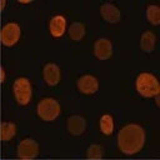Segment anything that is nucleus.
<instances>
[{"instance_id":"obj_1","label":"nucleus","mask_w":160,"mask_h":160,"mask_svg":"<svg viewBox=\"0 0 160 160\" xmlns=\"http://www.w3.org/2000/svg\"><path fill=\"white\" fill-rule=\"evenodd\" d=\"M145 144V131L138 124L125 125L118 134V146L125 155L139 152Z\"/></svg>"},{"instance_id":"obj_2","label":"nucleus","mask_w":160,"mask_h":160,"mask_svg":"<svg viewBox=\"0 0 160 160\" xmlns=\"http://www.w3.org/2000/svg\"><path fill=\"white\" fill-rule=\"evenodd\" d=\"M136 91L144 96V98H152L159 95L160 92V85L158 79L149 72H141L136 78Z\"/></svg>"},{"instance_id":"obj_3","label":"nucleus","mask_w":160,"mask_h":160,"mask_svg":"<svg viewBox=\"0 0 160 160\" xmlns=\"http://www.w3.org/2000/svg\"><path fill=\"white\" fill-rule=\"evenodd\" d=\"M60 105L52 98H44L40 100L36 108L39 118L44 121H52L60 115Z\"/></svg>"},{"instance_id":"obj_4","label":"nucleus","mask_w":160,"mask_h":160,"mask_svg":"<svg viewBox=\"0 0 160 160\" xmlns=\"http://www.w3.org/2000/svg\"><path fill=\"white\" fill-rule=\"evenodd\" d=\"M14 95L20 105H26L31 100V84L26 78H18L12 85Z\"/></svg>"},{"instance_id":"obj_5","label":"nucleus","mask_w":160,"mask_h":160,"mask_svg":"<svg viewBox=\"0 0 160 160\" xmlns=\"http://www.w3.org/2000/svg\"><path fill=\"white\" fill-rule=\"evenodd\" d=\"M1 42L5 46H12L20 39V26L16 22H8L1 29Z\"/></svg>"},{"instance_id":"obj_6","label":"nucleus","mask_w":160,"mask_h":160,"mask_svg":"<svg viewBox=\"0 0 160 160\" xmlns=\"http://www.w3.org/2000/svg\"><path fill=\"white\" fill-rule=\"evenodd\" d=\"M39 154V145L35 140L28 138L24 139L19 145H18V151L16 155L20 159H34Z\"/></svg>"},{"instance_id":"obj_7","label":"nucleus","mask_w":160,"mask_h":160,"mask_svg":"<svg viewBox=\"0 0 160 160\" xmlns=\"http://www.w3.org/2000/svg\"><path fill=\"white\" fill-rule=\"evenodd\" d=\"M78 90L82 94L90 95V94H95L99 89V82L98 79L92 75H82L81 78L78 79Z\"/></svg>"},{"instance_id":"obj_8","label":"nucleus","mask_w":160,"mask_h":160,"mask_svg":"<svg viewBox=\"0 0 160 160\" xmlns=\"http://www.w3.org/2000/svg\"><path fill=\"white\" fill-rule=\"evenodd\" d=\"M94 54L100 60H106L112 55V45L111 41L106 38L98 39L94 44Z\"/></svg>"},{"instance_id":"obj_9","label":"nucleus","mask_w":160,"mask_h":160,"mask_svg":"<svg viewBox=\"0 0 160 160\" xmlns=\"http://www.w3.org/2000/svg\"><path fill=\"white\" fill-rule=\"evenodd\" d=\"M42 76H44L45 82L50 86H54V85L59 84V81H60V69H59V66L56 64H52V62L46 64L42 69Z\"/></svg>"},{"instance_id":"obj_10","label":"nucleus","mask_w":160,"mask_h":160,"mask_svg":"<svg viewBox=\"0 0 160 160\" xmlns=\"http://www.w3.org/2000/svg\"><path fill=\"white\" fill-rule=\"evenodd\" d=\"M68 130L70 134L75 135V136H79L81 135L84 131H85V128H86V121L82 116L80 115H72L68 119Z\"/></svg>"},{"instance_id":"obj_11","label":"nucleus","mask_w":160,"mask_h":160,"mask_svg":"<svg viewBox=\"0 0 160 160\" xmlns=\"http://www.w3.org/2000/svg\"><path fill=\"white\" fill-rule=\"evenodd\" d=\"M100 12H101L102 19L105 21H108V22H111V24L118 22L121 19L119 9L115 5H112V4H104V5H101Z\"/></svg>"},{"instance_id":"obj_12","label":"nucleus","mask_w":160,"mask_h":160,"mask_svg":"<svg viewBox=\"0 0 160 160\" xmlns=\"http://www.w3.org/2000/svg\"><path fill=\"white\" fill-rule=\"evenodd\" d=\"M50 32L54 38H60L65 32L66 29V20L62 15H55L50 20Z\"/></svg>"},{"instance_id":"obj_13","label":"nucleus","mask_w":160,"mask_h":160,"mask_svg":"<svg viewBox=\"0 0 160 160\" xmlns=\"http://www.w3.org/2000/svg\"><path fill=\"white\" fill-rule=\"evenodd\" d=\"M140 46L144 51L146 52H151L155 48V35L151 31H146L141 35V40H140Z\"/></svg>"},{"instance_id":"obj_14","label":"nucleus","mask_w":160,"mask_h":160,"mask_svg":"<svg viewBox=\"0 0 160 160\" xmlns=\"http://www.w3.org/2000/svg\"><path fill=\"white\" fill-rule=\"evenodd\" d=\"M85 35V26L82 22H74L69 28V36L74 41H80Z\"/></svg>"},{"instance_id":"obj_15","label":"nucleus","mask_w":160,"mask_h":160,"mask_svg":"<svg viewBox=\"0 0 160 160\" xmlns=\"http://www.w3.org/2000/svg\"><path fill=\"white\" fill-rule=\"evenodd\" d=\"M16 132V126L15 124L12 122H2L1 124V128H0V136H1V140L4 141H9L14 138Z\"/></svg>"},{"instance_id":"obj_16","label":"nucleus","mask_w":160,"mask_h":160,"mask_svg":"<svg viewBox=\"0 0 160 160\" xmlns=\"http://www.w3.org/2000/svg\"><path fill=\"white\" fill-rule=\"evenodd\" d=\"M100 130L104 135H111L114 130V121L111 115H102L100 119Z\"/></svg>"},{"instance_id":"obj_17","label":"nucleus","mask_w":160,"mask_h":160,"mask_svg":"<svg viewBox=\"0 0 160 160\" xmlns=\"http://www.w3.org/2000/svg\"><path fill=\"white\" fill-rule=\"evenodd\" d=\"M146 18L150 24L159 25L160 24V8L156 5H149L146 9Z\"/></svg>"},{"instance_id":"obj_18","label":"nucleus","mask_w":160,"mask_h":160,"mask_svg":"<svg viewBox=\"0 0 160 160\" xmlns=\"http://www.w3.org/2000/svg\"><path fill=\"white\" fill-rule=\"evenodd\" d=\"M86 156L89 159H101L104 156V148L101 145H90L86 151Z\"/></svg>"}]
</instances>
